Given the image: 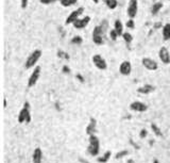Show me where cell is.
<instances>
[{
    "instance_id": "obj_1",
    "label": "cell",
    "mask_w": 170,
    "mask_h": 163,
    "mask_svg": "<svg viewBox=\"0 0 170 163\" xmlns=\"http://www.w3.org/2000/svg\"><path fill=\"white\" fill-rule=\"evenodd\" d=\"M42 54V52L40 49H35L34 51H32V53L30 54L29 57L27 58V60H26V63H25L26 68L29 69V68L34 67V66L36 65V63L38 62V60L40 59Z\"/></svg>"
},
{
    "instance_id": "obj_2",
    "label": "cell",
    "mask_w": 170,
    "mask_h": 163,
    "mask_svg": "<svg viewBox=\"0 0 170 163\" xmlns=\"http://www.w3.org/2000/svg\"><path fill=\"white\" fill-rule=\"evenodd\" d=\"M31 122V114H30V104L28 101L25 102L24 108L20 110L19 114H18V123L23 124V123H29Z\"/></svg>"
},
{
    "instance_id": "obj_3",
    "label": "cell",
    "mask_w": 170,
    "mask_h": 163,
    "mask_svg": "<svg viewBox=\"0 0 170 163\" xmlns=\"http://www.w3.org/2000/svg\"><path fill=\"white\" fill-rule=\"evenodd\" d=\"M87 150L90 156H98L99 150H100V142L95 134L90 136V146H88Z\"/></svg>"
},
{
    "instance_id": "obj_4",
    "label": "cell",
    "mask_w": 170,
    "mask_h": 163,
    "mask_svg": "<svg viewBox=\"0 0 170 163\" xmlns=\"http://www.w3.org/2000/svg\"><path fill=\"white\" fill-rule=\"evenodd\" d=\"M103 33H104V29L102 26H97L95 27L94 31H93V42L96 45H102L104 43V37H103Z\"/></svg>"
},
{
    "instance_id": "obj_5",
    "label": "cell",
    "mask_w": 170,
    "mask_h": 163,
    "mask_svg": "<svg viewBox=\"0 0 170 163\" xmlns=\"http://www.w3.org/2000/svg\"><path fill=\"white\" fill-rule=\"evenodd\" d=\"M40 72H42V67H40V66H35V68H34L33 72H32L31 76H30L29 80H28V86H29V88H32V86H34L37 83L38 79H39V77H40Z\"/></svg>"
},
{
    "instance_id": "obj_6",
    "label": "cell",
    "mask_w": 170,
    "mask_h": 163,
    "mask_svg": "<svg viewBox=\"0 0 170 163\" xmlns=\"http://www.w3.org/2000/svg\"><path fill=\"white\" fill-rule=\"evenodd\" d=\"M83 13H84V8H83V7L78 8V9L74 10V11H72L71 13L68 15V17L66 18V21H65V24H66V25L74 24L77 19H79V17H80Z\"/></svg>"
},
{
    "instance_id": "obj_7",
    "label": "cell",
    "mask_w": 170,
    "mask_h": 163,
    "mask_svg": "<svg viewBox=\"0 0 170 163\" xmlns=\"http://www.w3.org/2000/svg\"><path fill=\"white\" fill-rule=\"evenodd\" d=\"M137 12H138V0H130L127 10L128 16L134 19L135 16L137 15Z\"/></svg>"
},
{
    "instance_id": "obj_8",
    "label": "cell",
    "mask_w": 170,
    "mask_h": 163,
    "mask_svg": "<svg viewBox=\"0 0 170 163\" xmlns=\"http://www.w3.org/2000/svg\"><path fill=\"white\" fill-rule=\"evenodd\" d=\"M93 63L100 70H105L108 68V63L104 60V58L101 57L100 54H95L94 57H93Z\"/></svg>"
},
{
    "instance_id": "obj_9",
    "label": "cell",
    "mask_w": 170,
    "mask_h": 163,
    "mask_svg": "<svg viewBox=\"0 0 170 163\" xmlns=\"http://www.w3.org/2000/svg\"><path fill=\"white\" fill-rule=\"evenodd\" d=\"M141 64L143 65V67L148 70H156L159 68V64L157 62H155L153 59L151 58H143L141 60Z\"/></svg>"
},
{
    "instance_id": "obj_10",
    "label": "cell",
    "mask_w": 170,
    "mask_h": 163,
    "mask_svg": "<svg viewBox=\"0 0 170 163\" xmlns=\"http://www.w3.org/2000/svg\"><path fill=\"white\" fill-rule=\"evenodd\" d=\"M132 72V64L130 61H123L119 66V72L122 76H129L131 75Z\"/></svg>"
},
{
    "instance_id": "obj_11",
    "label": "cell",
    "mask_w": 170,
    "mask_h": 163,
    "mask_svg": "<svg viewBox=\"0 0 170 163\" xmlns=\"http://www.w3.org/2000/svg\"><path fill=\"white\" fill-rule=\"evenodd\" d=\"M130 109L134 112H139V113H143L148 110V106L145 104L141 101H133L130 104Z\"/></svg>"
},
{
    "instance_id": "obj_12",
    "label": "cell",
    "mask_w": 170,
    "mask_h": 163,
    "mask_svg": "<svg viewBox=\"0 0 170 163\" xmlns=\"http://www.w3.org/2000/svg\"><path fill=\"white\" fill-rule=\"evenodd\" d=\"M159 57L164 64H170V53L166 47H161L159 51Z\"/></svg>"
},
{
    "instance_id": "obj_13",
    "label": "cell",
    "mask_w": 170,
    "mask_h": 163,
    "mask_svg": "<svg viewBox=\"0 0 170 163\" xmlns=\"http://www.w3.org/2000/svg\"><path fill=\"white\" fill-rule=\"evenodd\" d=\"M90 23V16H85V17H83V18L77 19L72 25H74V27L76 28V29H83V28L86 27Z\"/></svg>"
},
{
    "instance_id": "obj_14",
    "label": "cell",
    "mask_w": 170,
    "mask_h": 163,
    "mask_svg": "<svg viewBox=\"0 0 170 163\" xmlns=\"http://www.w3.org/2000/svg\"><path fill=\"white\" fill-rule=\"evenodd\" d=\"M155 91V88L152 85V84H145V85L140 86V88H137V92L139 94H145V95H148V94L152 93Z\"/></svg>"
},
{
    "instance_id": "obj_15",
    "label": "cell",
    "mask_w": 170,
    "mask_h": 163,
    "mask_svg": "<svg viewBox=\"0 0 170 163\" xmlns=\"http://www.w3.org/2000/svg\"><path fill=\"white\" fill-rule=\"evenodd\" d=\"M96 126H97V120H95L94 117H90V124L86 127V133H87L88 136L95 134V132H96Z\"/></svg>"
},
{
    "instance_id": "obj_16",
    "label": "cell",
    "mask_w": 170,
    "mask_h": 163,
    "mask_svg": "<svg viewBox=\"0 0 170 163\" xmlns=\"http://www.w3.org/2000/svg\"><path fill=\"white\" fill-rule=\"evenodd\" d=\"M42 152L40 148H35L33 152V156H32V160L33 163H42Z\"/></svg>"
},
{
    "instance_id": "obj_17",
    "label": "cell",
    "mask_w": 170,
    "mask_h": 163,
    "mask_svg": "<svg viewBox=\"0 0 170 163\" xmlns=\"http://www.w3.org/2000/svg\"><path fill=\"white\" fill-rule=\"evenodd\" d=\"M114 29L116 30L117 34H118L119 36H120V35L122 36V34H123V25H122V23H121L120 19H116V21H115Z\"/></svg>"
},
{
    "instance_id": "obj_18",
    "label": "cell",
    "mask_w": 170,
    "mask_h": 163,
    "mask_svg": "<svg viewBox=\"0 0 170 163\" xmlns=\"http://www.w3.org/2000/svg\"><path fill=\"white\" fill-rule=\"evenodd\" d=\"M111 156H112V152H111L110 150H108V152H105L104 154H103V156L99 157L97 161H98L99 163H106L109 160H110Z\"/></svg>"
},
{
    "instance_id": "obj_19",
    "label": "cell",
    "mask_w": 170,
    "mask_h": 163,
    "mask_svg": "<svg viewBox=\"0 0 170 163\" xmlns=\"http://www.w3.org/2000/svg\"><path fill=\"white\" fill-rule=\"evenodd\" d=\"M163 39L165 41L170 40V24H166L163 27Z\"/></svg>"
},
{
    "instance_id": "obj_20",
    "label": "cell",
    "mask_w": 170,
    "mask_h": 163,
    "mask_svg": "<svg viewBox=\"0 0 170 163\" xmlns=\"http://www.w3.org/2000/svg\"><path fill=\"white\" fill-rule=\"evenodd\" d=\"M162 9H163V3L162 2H155L154 5H152L151 13H152L153 15H156V14H159V12L161 11Z\"/></svg>"
},
{
    "instance_id": "obj_21",
    "label": "cell",
    "mask_w": 170,
    "mask_h": 163,
    "mask_svg": "<svg viewBox=\"0 0 170 163\" xmlns=\"http://www.w3.org/2000/svg\"><path fill=\"white\" fill-rule=\"evenodd\" d=\"M105 5L110 10H115L118 5V1L117 0H104Z\"/></svg>"
},
{
    "instance_id": "obj_22",
    "label": "cell",
    "mask_w": 170,
    "mask_h": 163,
    "mask_svg": "<svg viewBox=\"0 0 170 163\" xmlns=\"http://www.w3.org/2000/svg\"><path fill=\"white\" fill-rule=\"evenodd\" d=\"M58 1H60L63 7H72L74 5H76L78 0H58Z\"/></svg>"
},
{
    "instance_id": "obj_23",
    "label": "cell",
    "mask_w": 170,
    "mask_h": 163,
    "mask_svg": "<svg viewBox=\"0 0 170 163\" xmlns=\"http://www.w3.org/2000/svg\"><path fill=\"white\" fill-rule=\"evenodd\" d=\"M151 128H152V131L154 132L155 136H163V132L161 131V129H159V126H157L156 124L152 123V124H151Z\"/></svg>"
},
{
    "instance_id": "obj_24",
    "label": "cell",
    "mask_w": 170,
    "mask_h": 163,
    "mask_svg": "<svg viewBox=\"0 0 170 163\" xmlns=\"http://www.w3.org/2000/svg\"><path fill=\"white\" fill-rule=\"evenodd\" d=\"M122 39L124 40L125 43L130 44V43H132V41H133V36H132V34L129 33V32H123Z\"/></svg>"
},
{
    "instance_id": "obj_25",
    "label": "cell",
    "mask_w": 170,
    "mask_h": 163,
    "mask_svg": "<svg viewBox=\"0 0 170 163\" xmlns=\"http://www.w3.org/2000/svg\"><path fill=\"white\" fill-rule=\"evenodd\" d=\"M70 42H71V44H74V45H81V44L83 43V39L80 35H76L72 37Z\"/></svg>"
},
{
    "instance_id": "obj_26",
    "label": "cell",
    "mask_w": 170,
    "mask_h": 163,
    "mask_svg": "<svg viewBox=\"0 0 170 163\" xmlns=\"http://www.w3.org/2000/svg\"><path fill=\"white\" fill-rule=\"evenodd\" d=\"M58 58H64L65 60H69L70 59L69 54H68L67 52H65V51H62V50H58Z\"/></svg>"
},
{
    "instance_id": "obj_27",
    "label": "cell",
    "mask_w": 170,
    "mask_h": 163,
    "mask_svg": "<svg viewBox=\"0 0 170 163\" xmlns=\"http://www.w3.org/2000/svg\"><path fill=\"white\" fill-rule=\"evenodd\" d=\"M118 34H117V32H116V30L115 29H113V30H111L110 31V39L112 40V41H117V39H118Z\"/></svg>"
},
{
    "instance_id": "obj_28",
    "label": "cell",
    "mask_w": 170,
    "mask_h": 163,
    "mask_svg": "<svg viewBox=\"0 0 170 163\" xmlns=\"http://www.w3.org/2000/svg\"><path fill=\"white\" fill-rule=\"evenodd\" d=\"M125 26H127V28H129V29H134V28H135L134 19H133V18H130V19H129V21H127Z\"/></svg>"
},
{
    "instance_id": "obj_29",
    "label": "cell",
    "mask_w": 170,
    "mask_h": 163,
    "mask_svg": "<svg viewBox=\"0 0 170 163\" xmlns=\"http://www.w3.org/2000/svg\"><path fill=\"white\" fill-rule=\"evenodd\" d=\"M128 154H129V152H128V150H122V152H119L118 154L116 155V159H121V158H123V157L127 156Z\"/></svg>"
},
{
    "instance_id": "obj_30",
    "label": "cell",
    "mask_w": 170,
    "mask_h": 163,
    "mask_svg": "<svg viewBox=\"0 0 170 163\" xmlns=\"http://www.w3.org/2000/svg\"><path fill=\"white\" fill-rule=\"evenodd\" d=\"M28 5H29V0H20V5L23 9H27Z\"/></svg>"
},
{
    "instance_id": "obj_31",
    "label": "cell",
    "mask_w": 170,
    "mask_h": 163,
    "mask_svg": "<svg viewBox=\"0 0 170 163\" xmlns=\"http://www.w3.org/2000/svg\"><path fill=\"white\" fill-rule=\"evenodd\" d=\"M54 1H56V0H39V2L42 3V5H51V3H53Z\"/></svg>"
},
{
    "instance_id": "obj_32",
    "label": "cell",
    "mask_w": 170,
    "mask_h": 163,
    "mask_svg": "<svg viewBox=\"0 0 170 163\" xmlns=\"http://www.w3.org/2000/svg\"><path fill=\"white\" fill-rule=\"evenodd\" d=\"M63 72H65V74H69L70 72V69H69V67L68 66H66V65H64L63 66Z\"/></svg>"
},
{
    "instance_id": "obj_33",
    "label": "cell",
    "mask_w": 170,
    "mask_h": 163,
    "mask_svg": "<svg viewBox=\"0 0 170 163\" xmlns=\"http://www.w3.org/2000/svg\"><path fill=\"white\" fill-rule=\"evenodd\" d=\"M146 136H147V130H146V129H141V131H140V134H139V136H140V138L143 139V138H145Z\"/></svg>"
},
{
    "instance_id": "obj_34",
    "label": "cell",
    "mask_w": 170,
    "mask_h": 163,
    "mask_svg": "<svg viewBox=\"0 0 170 163\" xmlns=\"http://www.w3.org/2000/svg\"><path fill=\"white\" fill-rule=\"evenodd\" d=\"M77 78H78V79L80 80V81L82 82V83L85 81V80H84V78H83V76H82V75H80V74H78V75H77Z\"/></svg>"
},
{
    "instance_id": "obj_35",
    "label": "cell",
    "mask_w": 170,
    "mask_h": 163,
    "mask_svg": "<svg viewBox=\"0 0 170 163\" xmlns=\"http://www.w3.org/2000/svg\"><path fill=\"white\" fill-rule=\"evenodd\" d=\"M7 106H8L7 99H5V98H3V108H7Z\"/></svg>"
},
{
    "instance_id": "obj_36",
    "label": "cell",
    "mask_w": 170,
    "mask_h": 163,
    "mask_svg": "<svg viewBox=\"0 0 170 163\" xmlns=\"http://www.w3.org/2000/svg\"><path fill=\"white\" fill-rule=\"evenodd\" d=\"M153 163H161L157 159H153Z\"/></svg>"
},
{
    "instance_id": "obj_37",
    "label": "cell",
    "mask_w": 170,
    "mask_h": 163,
    "mask_svg": "<svg viewBox=\"0 0 170 163\" xmlns=\"http://www.w3.org/2000/svg\"><path fill=\"white\" fill-rule=\"evenodd\" d=\"M93 1H94L95 3H98L99 2V0H93Z\"/></svg>"
}]
</instances>
